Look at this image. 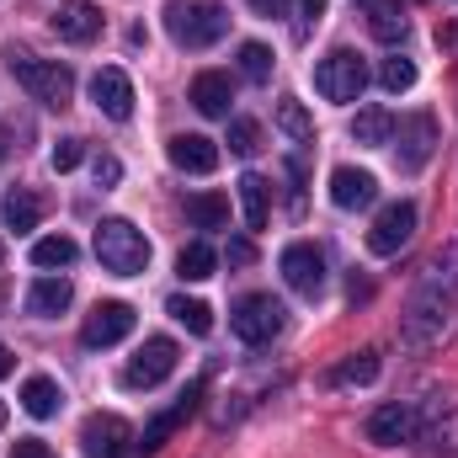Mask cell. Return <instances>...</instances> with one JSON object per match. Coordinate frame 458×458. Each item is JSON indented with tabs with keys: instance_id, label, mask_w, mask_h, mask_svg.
I'll list each match as a JSON object with an SVG mask.
<instances>
[{
	"instance_id": "1",
	"label": "cell",
	"mask_w": 458,
	"mask_h": 458,
	"mask_svg": "<svg viewBox=\"0 0 458 458\" xmlns=\"http://www.w3.org/2000/svg\"><path fill=\"white\" fill-rule=\"evenodd\" d=\"M165 32L176 48H214L229 32V11L219 0H171L165 5Z\"/></svg>"
},
{
	"instance_id": "2",
	"label": "cell",
	"mask_w": 458,
	"mask_h": 458,
	"mask_svg": "<svg viewBox=\"0 0 458 458\" xmlns=\"http://www.w3.org/2000/svg\"><path fill=\"white\" fill-rule=\"evenodd\" d=\"M97 256L113 277H139L149 267V240L144 229H133L128 219H102L97 225Z\"/></svg>"
},
{
	"instance_id": "3",
	"label": "cell",
	"mask_w": 458,
	"mask_h": 458,
	"mask_svg": "<svg viewBox=\"0 0 458 458\" xmlns=\"http://www.w3.org/2000/svg\"><path fill=\"white\" fill-rule=\"evenodd\" d=\"M11 75H16V86H21L32 102H43V107H70V97H75V75H70V64H59V59L16 54V59H11Z\"/></svg>"
},
{
	"instance_id": "4",
	"label": "cell",
	"mask_w": 458,
	"mask_h": 458,
	"mask_svg": "<svg viewBox=\"0 0 458 458\" xmlns=\"http://www.w3.org/2000/svg\"><path fill=\"white\" fill-rule=\"evenodd\" d=\"M283 326H288V310H283L272 293H245V299L229 310V331L245 346H267L272 336H283Z\"/></svg>"
},
{
	"instance_id": "5",
	"label": "cell",
	"mask_w": 458,
	"mask_h": 458,
	"mask_svg": "<svg viewBox=\"0 0 458 458\" xmlns=\"http://www.w3.org/2000/svg\"><path fill=\"white\" fill-rule=\"evenodd\" d=\"M368 86V64L352 54V48H331L320 64H315V91L326 102H357Z\"/></svg>"
},
{
	"instance_id": "6",
	"label": "cell",
	"mask_w": 458,
	"mask_h": 458,
	"mask_svg": "<svg viewBox=\"0 0 458 458\" xmlns=\"http://www.w3.org/2000/svg\"><path fill=\"white\" fill-rule=\"evenodd\" d=\"M176 357H182V352H176L171 336H149V342L128 357V368H123V389H155V384H165V378L176 373Z\"/></svg>"
},
{
	"instance_id": "7",
	"label": "cell",
	"mask_w": 458,
	"mask_h": 458,
	"mask_svg": "<svg viewBox=\"0 0 458 458\" xmlns=\"http://www.w3.org/2000/svg\"><path fill=\"white\" fill-rule=\"evenodd\" d=\"M416 437H421L416 405L389 400V405H378V411L368 416V443H378V448H400V443H416Z\"/></svg>"
},
{
	"instance_id": "8",
	"label": "cell",
	"mask_w": 458,
	"mask_h": 458,
	"mask_svg": "<svg viewBox=\"0 0 458 458\" xmlns=\"http://www.w3.org/2000/svg\"><path fill=\"white\" fill-rule=\"evenodd\" d=\"M283 283L299 293V299H320V288H326V256L315 250V245H288L283 250Z\"/></svg>"
},
{
	"instance_id": "9",
	"label": "cell",
	"mask_w": 458,
	"mask_h": 458,
	"mask_svg": "<svg viewBox=\"0 0 458 458\" xmlns=\"http://www.w3.org/2000/svg\"><path fill=\"white\" fill-rule=\"evenodd\" d=\"M411 234H416V203H389L368 229V250L373 256H394V250L411 245Z\"/></svg>"
},
{
	"instance_id": "10",
	"label": "cell",
	"mask_w": 458,
	"mask_h": 458,
	"mask_svg": "<svg viewBox=\"0 0 458 458\" xmlns=\"http://www.w3.org/2000/svg\"><path fill=\"white\" fill-rule=\"evenodd\" d=\"M81 448H86V458H128L133 454V432H128L123 416H86Z\"/></svg>"
},
{
	"instance_id": "11",
	"label": "cell",
	"mask_w": 458,
	"mask_h": 458,
	"mask_svg": "<svg viewBox=\"0 0 458 458\" xmlns=\"http://www.w3.org/2000/svg\"><path fill=\"white\" fill-rule=\"evenodd\" d=\"M128 331H133V310H128V304H117V299H107V304H97V310L86 315L81 342L91 346V352H102V346L128 342Z\"/></svg>"
},
{
	"instance_id": "12",
	"label": "cell",
	"mask_w": 458,
	"mask_h": 458,
	"mask_svg": "<svg viewBox=\"0 0 458 458\" xmlns=\"http://www.w3.org/2000/svg\"><path fill=\"white\" fill-rule=\"evenodd\" d=\"M91 102H97V113H107L113 123H128V117H133V81H128L117 64L97 70V75H91Z\"/></svg>"
},
{
	"instance_id": "13",
	"label": "cell",
	"mask_w": 458,
	"mask_h": 458,
	"mask_svg": "<svg viewBox=\"0 0 458 458\" xmlns=\"http://www.w3.org/2000/svg\"><path fill=\"white\" fill-rule=\"evenodd\" d=\"M198 400H203V384H187V389H182V394H176V400H171V405L149 421V427H144V437H139L133 448H139V454H155V448H160V443H165V437H171V432L192 416V411H198Z\"/></svg>"
},
{
	"instance_id": "14",
	"label": "cell",
	"mask_w": 458,
	"mask_h": 458,
	"mask_svg": "<svg viewBox=\"0 0 458 458\" xmlns=\"http://www.w3.org/2000/svg\"><path fill=\"white\" fill-rule=\"evenodd\" d=\"M165 155H171V165L187 171V176H208V171L219 165V144H214L208 133H176V139L165 144Z\"/></svg>"
},
{
	"instance_id": "15",
	"label": "cell",
	"mask_w": 458,
	"mask_h": 458,
	"mask_svg": "<svg viewBox=\"0 0 458 458\" xmlns=\"http://www.w3.org/2000/svg\"><path fill=\"white\" fill-rule=\"evenodd\" d=\"M64 43H91L97 32H102V11L91 5V0H64L59 11H54V21H48Z\"/></svg>"
},
{
	"instance_id": "16",
	"label": "cell",
	"mask_w": 458,
	"mask_h": 458,
	"mask_svg": "<svg viewBox=\"0 0 458 458\" xmlns=\"http://www.w3.org/2000/svg\"><path fill=\"white\" fill-rule=\"evenodd\" d=\"M373 198H378L373 171H357V165H336L331 171V203L336 208H368Z\"/></svg>"
},
{
	"instance_id": "17",
	"label": "cell",
	"mask_w": 458,
	"mask_h": 458,
	"mask_svg": "<svg viewBox=\"0 0 458 458\" xmlns=\"http://www.w3.org/2000/svg\"><path fill=\"white\" fill-rule=\"evenodd\" d=\"M400 144H405V149H400V165H405V171H421L427 155H432V144H437V123L427 113L405 117V123H400Z\"/></svg>"
},
{
	"instance_id": "18",
	"label": "cell",
	"mask_w": 458,
	"mask_h": 458,
	"mask_svg": "<svg viewBox=\"0 0 458 458\" xmlns=\"http://www.w3.org/2000/svg\"><path fill=\"white\" fill-rule=\"evenodd\" d=\"M187 102H192V107H198L203 117H229V102H234V86H229V75H219V70H203V75L192 81Z\"/></svg>"
},
{
	"instance_id": "19",
	"label": "cell",
	"mask_w": 458,
	"mask_h": 458,
	"mask_svg": "<svg viewBox=\"0 0 458 458\" xmlns=\"http://www.w3.org/2000/svg\"><path fill=\"white\" fill-rule=\"evenodd\" d=\"M70 299H75L70 277H38V283H32V293H27V310H32V315H43V320H54V315H64V310H70Z\"/></svg>"
},
{
	"instance_id": "20",
	"label": "cell",
	"mask_w": 458,
	"mask_h": 458,
	"mask_svg": "<svg viewBox=\"0 0 458 458\" xmlns=\"http://www.w3.org/2000/svg\"><path fill=\"white\" fill-rule=\"evenodd\" d=\"M59 405H64V389H59L54 378L32 373V378L21 384V411H27L32 421H48V416H59Z\"/></svg>"
},
{
	"instance_id": "21",
	"label": "cell",
	"mask_w": 458,
	"mask_h": 458,
	"mask_svg": "<svg viewBox=\"0 0 458 458\" xmlns=\"http://www.w3.org/2000/svg\"><path fill=\"white\" fill-rule=\"evenodd\" d=\"M0 219H5V229L27 234V229H38V219H43V198L27 192V187H11L5 203H0Z\"/></svg>"
},
{
	"instance_id": "22",
	"label": "cell",
	"mask_w": 458,
	"mask_h": 458,
	"mask_svg": "<svg viewBox=\"0 0 458 458\" xmlns=\"http://www.w3.org/2000/svg\"><path fill=\"white\" fill-rule=\"evenodd\" d=\"M240 214H245L250 229L267 225V214H272V187H267V176H240Z\"/></svg>"
},
{
	"instance_id": "23",
	"label": "cell",
	"mask_w": 458,
	"mask_h": 458,
	"mask_svg": "<svg viewBox=\"0 0 458 458\" xmlns=\"http://www.w3.org/2000/svg\"><path fill=\"white\" fill-rule=\"evenodd\" d=\"M165 315H171L176 326H187L192 336H208V331H214V310H208L203 299H187V293H176V299H165Z\"/></svg>"
},
{
	"instance_id": "24",
	"label": "cell",
	"mask_w": 458,
	"mask_h": 458,
	"mask_svg": "<svg viewBox=\"0 0 458 458\" xmlns=\"http://www.w3.org/2000/svg\"><path fill=\"white\" fill-rule=\"evenodd\" d=\"M187 219L198 229H225L229 225V198L225 192H192V198H187Z\"/></svg>"
},
{
	"instance_id": "25",
	"label": "cell",
	"mask_w": 458,
	"mask_h": 458,
	"mask_svg": "<svg viewBox=\"0 0 458 458\" xmlns=\"http://www.w3.org/2000/svg\"><path fill=\"white\" fill-rule=\"evenodd\" d=\"M214 267H219V256H214V245H208V240H192V245L176 256L182 283H208V277H214Z\"/></svg>"
},
{
	"instance_id": "26",
	"label": "cell",
	"mask_w": 458,
	"mask_h": 458,
	"mask_svg": "<svg viewBox=\"0 0 458 458\" xmlns=\"http://www.w3.org/2000/svg\"><path fill=\"white\" fill-rule=\"evenodd\" d=\"M389 133H394V123H389L384 107H362V113L352 117V139H357V144H368V149L389 144Z\"/></svg>"
},
{
	"instance_id": "27",
	"label": "cell",
	"mask_w": 458,
	"mask_h": 458,
	"mask_svg": "<svg viewBox=\"0 0 458 458\" xmlns=\"http://www.w3.org/2000/svg\"><path fill=\"white\" fill-rule=\"evenodd\" d=\"M70 261H75V240H70V234H43V240L32 245V267H43V272L70 267Z\"/></svg>"
},
{
	"instance_id": "28",
	"label": "cell",
	"mask_w": 458,
	"mask_h": 458,
	"mask_svg": "<svg viewBox=\"0 0 458 458\" xmlns=\"http://www.w3.org/2000/svg\"><path fill=\"white\" fill-rule=\"evenodd\" d=\"M277 128H283L288 139H315V117L304 113V102H293V97L277 102Z\"/></svg>"
},
{
	"instance_id": "29",
	"label": "cell",
	"mask_w": 458,
	"mask_h": 458,
	"mask_svg": "<svg viewBox=\"0 0 458 458\" xmlns=\"http://www.w3.org/2000/svg\"><path fill=\"white\" fill-rule=\"evenodd\" d=\"M373 378H378V352H357L331 373V384H373Z\"/></svg>"
},
{
	"instance_id": "30",
	"label": "cell",
	"mask_w": 458,
	"mask_h": 458,
	"mask_svg": "<svg viewBox=\"0 0 458 458\" xmlns=\"http://www.w3.org/2000/svg\"><path fill=\"white\" fill-rule=\"evenodd\" d=\"M240 75L245 81H272V48L267 43H240Z\"/></svg>"
},
{
	"instance_id": "31",
	"label": "cell",
	"mask_w": 458,
	"mask_h": 458,
	"mask_svg": "<svg viewBox=\"0 0 458 458\" xmlns=\"http://www.w3.org/2000/svg\"><path fill=\"white\" fill-rule=\"evenodd\" d=\"M368 27H373V38H378V43H400V38H405V16H400L394 5H384V0L373 5Z\"/></svg>"
},
{
	"instance_id": "32",
	"label": "cell",
	"mask_w": 458,
	"mask_h": 458,
	"mask_svg": "<svg viewBox=\"0 0 458 458\" xmlns=\"http://www.w3.org/2000/svg\"><path fill=\"white\" fill-rule=\"evenodd\" d=\"M378 86L394 91V97L411 91V86H416V64H411V59H384V64H378Z\"/></svg>"
},
{
	"instance_id": "33",
	"label": "cell",
	"mask_w": 458,
	"mask_h": 458,
	"mask_svg": "<svg viewBox=\"0 0 458 458\" xmlns=\"http://www.w3.org/2000/svg\"><path fill=\"white\" fill-rule=\"evenodd\" d=\"M229 149H234L240 160H250V155L261 149V128H256L250 117H234V123H229Z\"/></svg>"
},
{
	"instance_id": "34",
	"label": "cell",
	"mask_w": 458,
	"mask_h": 458,
	"mask_svg": "<svg viewBox=\"0 0 458 458\" xmlns=\"http://www.w3.org/2000/svg\"><path fill=\"white\" fill-rule=\"evenodd\" d=\"M48 160H54V171H75V165L86 160V144H81V139H59Z\"/></svg>"
},
{
	"instance_id": "35",
	"label": "cell",
	"mask_w": 458,
	"mask_h": 458,
	"mask_svg": "<svg viewBox=\"0 0 458 458\" xmlns=\"http://www.w3.org/2000/svg\"><path fill=\"white\" fill-rule=\"evenodd\" d=\"M11 458H54V454H48V443H43V437H21V443L11 448Z\"/></svg>"
},
{
	"instance_id": "36",
	"label": "cell",
	"mask_w": 458,
	"mask_h": 458,
	"mask_svg": "<svg viewBox=\"0 0 458 458\" xmlns=\"http://www.w3.org/2000/svg\"><path fill=\"white\" fill-rule=\"evenodd\" d=\"M117 176H123V165H117L113 155H102V160H97V187H113Z\"/></svg>"
},
{
	"instance_id": "37",
	"label": "cell",
	"mask_w": 458,
	"mask_h": 458,
	"mask_svg": "<svg viewBox=\"0 0 458 458\" xmlns=\"http://www.w3.org/2000/svg\"><path fill=\"white\" fill-rule=\"evenodd\" d=\"M256 16H288V0H250Z\"/></svg>"
},
{
	"instance_id": "38",
	"label": "cell",
	"mask_w": 458,
	"mask_h": 458,
	"mask_svg": "<svg viewBox=\"0 0 458 458\" xmlns=\"http://www.w3.org/2000/svg\"><path fill=\"white\" fill-rule=\"evenodd\" d=\"M326 5H331V0H299V11H304L310 21H320V16H326Z\"/></svg>"
},
{
	"instance_id": "39",
	"label": "cell",
	"mask_w": 458,
	"mask_h": 458,
	"mask_svg": "<svg viewBox=\"0 0 458 458\" xmlns=\"http://www.w3.org/2000/svg\"><path fill=\"white\" fill-rule=\"evenodd\" d=\"M229 261H234V267H245V261H250V245H245V240H234V245H229Z\"/></svg>"
},
{
	"instance_id": "40",
	"label": "cell",
	"mask_w": 458,
	"mask_h": 458,
	"mask_svg": "<svg viewBox=\"0 0 458 458\" xmlns=\"http://www.w3.org/2000/svg\"><path fill=\"white\" fill-rule=\"evenodd\" d=\"M11 368H16V357H11V352H5V346H0V378H5V373H11Z\"/></svg>"
},
{
	"instance_id": "41",
	"label": "cell",
	"mask_w": 458,
	"mask_h": 458,
	"mask_svg": "<svg viewBox=\"0 0 458 458\" xmlns=\"http://www.w3.org/2000/svg\"><path fill=\"white\" fill-rule=\"evenodd\" d=\"M362 5H378V0H362Z\"/></svg>"
},
{
	"instance_id": "42",
	"label": "cell",
	"mask_w": 458,
	"mask_h": 458,
	"mask_svg": "<svg viewBox=\"0 0 458 458\" xmlns=\"http://www.w3.org/2000/svg\"><path fill=\"white\" fill-rule=\"evenodd\" d=\"M0 421H5V411H0Z\"/></svg>"
},
{
	"instance_id": "43",
	"label": "cell",
	"mask_w": 458,
	"mask_h": 458,
	"mask_svg": "<svg viewBox=\"0 0 458 458\" xmlns=\"http://www.w3.org/2000/svg\"><path fill=\"white\" fill-rule=\"evenodd\" d=\"M0 256H5V250H0Z\"/></svg>"
},
{
	"instance_id": "44",
	"label": "cell",
	"mask_w": 458,
	"mask_h": 458,
	"mask_svg": "<svg viewBox=\"0 0 458 458\" xmlns=\"http://www.w3.org/2000/svg\"><path fill=\"white\" fill-rule=\"evenodd\" d=\"M454 5H458V0H454Z\"/></svg>"
}]
</instances>
